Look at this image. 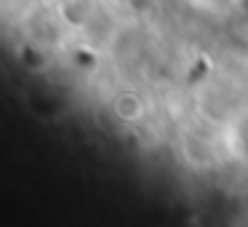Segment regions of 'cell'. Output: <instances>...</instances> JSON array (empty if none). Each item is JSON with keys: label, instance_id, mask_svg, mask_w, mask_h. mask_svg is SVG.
<instances>
[{"label": "cell", "instance_id": "1", "mask_svg": "<svg viewBox=\"0 0 248 227\" xmlns=\"http://www.w3.org/2000/svg\"><path fill=\"white\" fill-rule=\"evenodd\" d=\"M115 110H118V115L123 120H136V118H139V113H144L141 102L134 97V94H123V97L115 99Z\"/></svg>", "mask_w": 248, "mask_h": 227}]
</instances>
